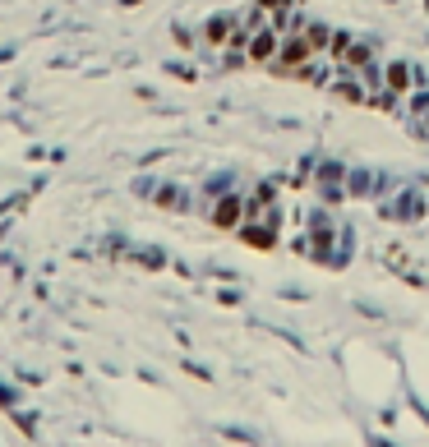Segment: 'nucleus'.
Segmentation results:
<instances>
[{"mask_svg":"<svg viewBox=\"0 0 429 447\" xmlns=\"http://www.w3.org/2000/svg\"><path fill=\"white\" fill-rule=\"evenodd\" d=\"M333 217L328 212H314L309 217V235H314V249H319V259H328V263H337V249H333Z\"/></svg>","mask_w":429,"mask_h":447,"instance_id":"1","label":"nucleus"},{"mask_svg":"<svg viewBox=\"0 0 429 447\" xmlns=\"http://www.w3.org/2000/svg\"><path fill=\"white\" fill-rule=\"evenodd\" d=\"M240 217H245V194H236V189H231V194H222V199H217L213 221L222 226V231H227V226H236Z\"/></svg>","mask_w":429,"mask_h":447,"instance_id":"2","label":"nucleus"},{"mask_svg":"<svg viewBox=\"0 0 429 447\" xmlns=\"http://www.w3.org/2000/svg\"><path fill=\"white\" fill-rule=\"evenodd\" d=\"M411 78H415V69L406 61H397V65H388V69H384V83L393 88V93H406V88H411Z\"/></svg>","mask_w":429,"mask_h":447,"instance_id":"4","label":"nucleus"},{"mask_svg":"<svg viewBox=\"0 0 429 447\" xmlns=\"http://www.w3.org/2000/svg\"><path fill=\"white\" fill-rule=\"evenodd\" d=\"M300 32H305V42L314 47V56H319V51L328 47V42H333V32H328V23H305Z\"/></svg>","mask_w":429,"mask_h":447,"instance_id":"6","label":"nucleus"},{"mask_svg":"<svg viewBox=\"0 0 429 447\" xmlns=\"http://www.w3.org/2000/svg\"><path fill=\"white\" fill-rule=\"evenodd\" d=\"M157 203H167V208H180V189H176V185H171V189H162V194H157Z\"/></svg>","mask_w":429,"mask_h":447,"instance_id":"9","label":"nucleus"},{"mask_svg":"<svg viewBox=\"0 0 429 447\" xmlns=\"http://www.w3.org/2000/svg\"><path fill=\"white\" fill-rule=\"evenodd\" d=\"M388 212H393V217H415V212H420V194L411 189V194H406V199H401L397 208H388Z\"/></svg>","mask_w":429,"mask_h":447,"instance_id":"7","label":"nucleus"},{"mask_svg":"<svg viewBox=\"0 0 429 447\" xmlns=\"http://www.w3.org/2000/svg\"><path fill=\"white\" fill-rule=\"evenodd\" d=\"M328 47H333V56H346V51H351V32H333V42H328Z\"/></svg>","mask_w":429,"mask_h":447,"instance_id":"8","label":"nucleus"},{"mask_svg":"<svg viewBox=\"0 0 429 447\" xmlns=\"http://www.w3.org/2000/svg\"><path fill=\"white\" fill-rule=\"evenodd\" d=\"M277 51H282V32L277 28H259L249 37V61H273Z\"/></svg>","mask_w":429,"mask_h":447,"instance_id":"3","label":"nucleus"},{"mask_svg":"<svg viewBox=\"0 0 429 447\" xmlns=\"http://www.w3.org/2000/svg\"><path fill=\"white\" fill-rule=\"evenodd\" d=\"M231 32H236V19L231 14H217V19H208V23H203V37H208V42H231Z\"/></svg>","mask_w":429,"mask_h":447,"instance_id":"5","label":"nucleus"}]
</instances>
